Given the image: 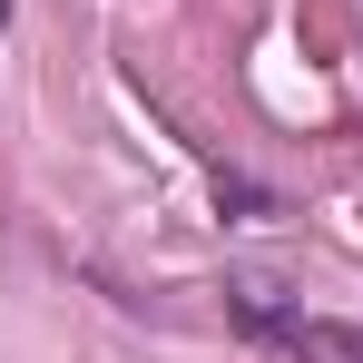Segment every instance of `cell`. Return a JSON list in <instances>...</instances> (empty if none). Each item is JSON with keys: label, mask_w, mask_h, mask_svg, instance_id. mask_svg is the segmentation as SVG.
Here are the masks:
<instances>
[{"label": "cell", "mask_w": 363, "mask_h": 363, "mask_svg": "<svg viewBox=\"0 0 363 363\" xmlns=\"http://www.w3.org/2000/svg\"><path fill=\"white\" fill-rule=\"evenodd\" d=\"M0 20H10V0H0Z\"/></svg>", "instance_id": "2"}, {"label": "cell", "mask_w": 363, "mask_h": 363, "mask_svg": "<svg viewBox=\"0 0 363 363\" xmlns=\"http://www.w3.org/2000/svg\"><path fill=\"white\" fill-rule=\"evenodd\" d=\"M255 334H275L285 363H363V324H334V314H285L275 295H245Z\"/></svg>", "instance_id": "1"}]
</instances>
